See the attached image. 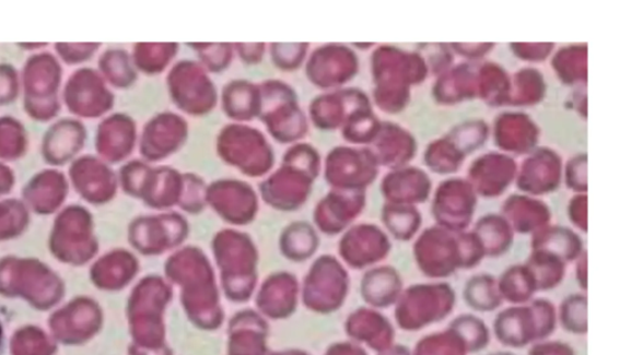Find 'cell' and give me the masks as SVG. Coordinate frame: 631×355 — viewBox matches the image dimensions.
Wrapping results in <instances>:
<instances>
[{
  "instance_id": "8fae6325",
  "label": "cell",
  "mask_w": 631,
  "mask_h": 355,
  "mask_svg": "<svg viewBox=\"0 0 631 355\" xmlns=\"http://www.w3.org/2000/svg\"><path fill=\"white\" fill-rule=\"evenodd\" d=\"M499 291L502 299L519 305L531 299L537 285L527 265H516L502 274Z\"/></svg>"
},
{
  "instance_id": "6da1fadb",
  "label": "cell",
  "mask_w": 631,
  "mask_h": 355,
  "mask_svg": "<svg viewBox=\"0 0 631 355\" xmlns=\"http://www.w3.org/2000/svg\"><path fill=\"white\" fill-rule=\"evenodd\" d=\"M172 299V287L161 277L145 280L132 293L128 309L133 339L130 348L157 352L170 347L164 315Z\"/></svg>"
},
{
  "instance_id": "8992f818",
  "label": "cell",
  "mask_w": 631,
  "mask_h": 355,
  "mask_svg": "<svg viewBox=\"0 0 631 355\" xmlns=\"http://www.w3.org/2000/svg\"><path fill=\"white\" fill-rule=\"evenodd\" d=\"M346 333L357 342L365 343L376 352L390 348L394 342L393 324L378 313L369 309H359L346 321Z\"/></svg>"
},
{
  "instance_id": "603a6c76",
  "label": "cell",
  "mask_w": 631,
  "mask_h": 355,
  "mask_svg": "<svg viewBox=\"0 0 631 355\" xmlns=\"http://www.w3.org/2000/svg\"><path fill=\"white\" fill-rule=\"evenodd\" d=\"M490 355H516V354H512V353H496V354H490Z\"/></svg>"
},
{
  "instance_id": "7a4b0ae2",
  "label": "cell",
  "mask_w": 631,
  "mask_h": 355,
  "mask_svg": "<svg viewBox=\"0 0 631 355\" xmlns=\"http://www.w3.org/2000/svg\"><path fill=\"white\" fill-rule=\"evenodd\" d=\"M318 259L306 275L301 301L307 310L319 315L337 312L343 306L348 291V274L334 258Z\"/></svg>"
},
{
  "instance_id": "9a60e30c",
  "label": "cell",
  "mask_w": 631,
  "mask_h": 355,
  "mask_svg": "<svg viewBox=\"0 0 631 355\" xmlns=\"http://www.w3.org/2000/svg\"><path fill=\"white\" fill-rule=\"evenodd\" d=\"M560 322L570 333L586 334L587 297L585 295H570L560 306Z\"/></svg>"
},
{
  "instance_id": "7402d4cb",
  "label": "cell",
  "mask_w": 631,
  "mask_h": 355,
  "mask_svg": "<svg viewBox=\"0 0 631 355\" xmlns=\"http://www.w3.org/2000/svg\"><path fill=\"white\" fill-rule=\"evenodd\" d=\"M269 355H311L305 351L300 350H289L283 352H270Z\"/></svg>"
},
{
  "instance_id": "d6986e66",
  "label": "cell",
  "mask_w": 631,
  "mask_h": 355,
  "mask_svg": "<svg viewBox=\"0 0 631 355\" xmlns=\"http://www.w3.org/2000/svg\"><path fill=\"white\" fill-rule=\"evenodd\" d=\"M529 355H575V353L565 343L549 342L534 345Z\"/></svg>"
},
{
  "instance_id": "5bb4252c",
  "label": "cell",
  "mask_w": 631,
  "mask_h": 355,
  "mask_svg": "<svg viewBox=\"0 0 631 355\" xmlns=\"http://www.w3.org/2000/svg\"><path fill=\"white\" fill-rule=\"evenodd\" d=\"M449 330L459 335L468 353L482 351L490 342L487 324L471 315L459 316L449 324Z\"/></svg>"
},
{
  "instance_id": "7c38bea8",
  "label": "cell",
  "mask_w": 631,
  "mask_h": 355,
  "mask_svg": "<svg viewBox=\"0 0 631 355\" xmlns=\"http://www.w3.org/2000/svg\"><path fill=\"white\" fill-rule=\"evenodd\" d=\"M527 267L534 277V282H536L537 291L554 289L564 280L565 262H562L554 255L534 251Z\"/></svg>"
},
{
  "instance_id": "cb8c5ba5",
  "label": "cell",
  "mask_w": 631,
  "mask_h": 355,
  "mask_svg": "<svg viewBox=\"0 0 631 355\" xmlns=\"http://www.w3.org/2000/svg\"><path fill=\"white\" fill-rule=\"evenodd\" d=\"M0 342H2V328H0Z\"/></svg>"
},
{
  "instance_id": "4fadbf2b",
  "label": "cell",
  "mask_w": 631,
  "mask_h": 355,
  "mask_svg": "<svg viewBox=\"0 0 631 355\" xmlns=\"http://www.w3.org/2000/svg\"><path fill=\"white\" fill-rule=\"evenodd\" d=\"M475 235L479 237L484 255L491 257H499L506 252L513 241L509 224L498 216L482 218Z\"/></svg>"
},
{
  "instance_id": "2e32d148",
  "label": "cell",
  "mask_w": 631,
  "mask_h": 355,
  "mask_svg": "<svg viewBox=\"0 0 631 355\" xmlns=\"http://www.w3.org/2000/svg\"><path fill=\"white\" fill-rule=\"evenodd\" d=\"M464 342L459 335L448 330L425 338L417 344L414 355H466Z\"/></svg>"
},
{
  "instance_id": "5b68a950",
  "label": "cell",
  "mask_w": 631,
  "mask_h": 355,
  "mask_svg": "<svg viewBox=\"0 0 631 355\" xmlns=\"http://www.w3.org/2000/svg\"><path fill=\"white\" fill-rule=\"evenodd\" d=\"M300 287L294 275H270L256 297L257 311L267 320H287L299 305Z\"/></svg>"
},
{
  "instance_id": "e0dca14e",
  "label": "cell",
  "mask_w": 631,
  "mask_h": 355,
  "mask_svg": "<svg viewBox=\"0 0 631 355\" xmlns=\"http://www.w3.org/2000/svg\"><path fill=\"white\" fill-rule=\"evenodd\" d=\"M384 223L395 238L409 241L419 232L421 215L417 210H394L384 215Z\"/></svg>"
},
{
  "instance_id": "ac0fdd59",
  "label": "cell",
  "mask_w": 631,
  "mask_h": 355,
  "mask_svg": "<svg viewBox=\"0 0 631 355\" xmlns=\"http://www.w3.org/2000/svg\"><path fill=\"white\" fill-rule=\"evenodd\" d=\"M529 306L536 321L537 341L548 339L557 329L554 306L547 300H536Z\"/></svg>"
},
{
  "instance_id": "52a82bcc",
  "label": "cell",
  "mask_w": 631,
  "mask_h": 355,
  "mask_svg": "<svg viewBox=\"0 0 631 355\" xmlns=\"http://www.w3.org/2000/svg\"><path fill=\"white\" fill-rule=\"evenodd\" d=\"M494 334L507 347L523 348L537 341L536 321L530 306H514L494 321Z\"/></svg>"
},
{
  "instance_id": "44dd1931",
  "label": "cell",
  "mask_w": 631,
  "mask_h": 355,
  "mask_svg": "<svg viewBox=\"0 0 631 355\" xmlns=\"http://www.w3.org/2000/svg\"><path fill=\"white\" fill-rule=\"evenodd\" d=\"M378 355H412L409 348L400 344H393L390 348L381 352Z\"/></svg>"
},
{
  "instance_id": "277c9868",
  "label": "cell",
  "mask_w": 631,
  "mask_h": 355,
  "mask_svg": "<svg viewBox=\"0 0 631 355\" xmlns=\"http://www.w3.org/2000/svg\"><path fill=\"white\" fill-rule=\"evenodd\" d=\"M269 324L258 311L241 310L230 320L227 355H269Z\"/></svg>"
},
{
  "instance_id": "3957f363",
  "label": "cell",
  "mask_w": 631,
  "mask_h": 355,
  "mask_svg": "<svg viewBox=\"0 0 631 355\" xmlns=\"http://www.w3.org/2000/svg\"><path fill=\"white\" fill-rule=\"evenodd\" d=\"M396 309V321L406 331H417L440 322L452 311L429 305L455 304V294L449 285H416L400 297Z\"/></svg>"
},
{
  "instance_id": "ba28073f",
  "label": "cell",
  "mask_w": 631,
  "mask_h": 355,
  "mask_svg": "<svg viewBox=\"0 0 631 355\" xmlns=\"http://www.w3.org/2000/svg\"><path fill=\"white\" fill-rule=\"evenodd\" d=\"M402 281L390 267L367 272L362 281L363 300L375 309H387L400 300Z\"/></svg>"
},
{
  "instance_id": "ffe728a7",
  "label": "cell",
  "mask_w": 631,
  "mask_h": 355,
  "mask_svg": "<svg viewBox=\"0 0 631 355\" xmlns=\"http://www.w3.org/2000/svg\"><path fill=\"white\" fill-rule=\"evenodd\" d=\"M325 355H367L361 345L351 342H339L329 345Z\"/></svg>"
},
{
  "instance_id": "9c48e42d",
  "label": "cell",
  "mask_w": 631,
  "mask_h": 355,
  "mask_svg": "<svg viewBox=\"0 0 631 355\" xmlns=\"http://www.w3.org/2000/svg\"><path fill=\"white\" fill-rule=\"evenodd\" d=\"M534 251L554 255L562 262L574 261L582 255V242L577 235L568 228H550L540 232L533 239Z\"/></svg>"
},
{
  "instance_id": "30bf717a",
  "label": "cell",
  "mask_w": 631,
  "mask_h": 355,
  "mask_svg": "<svg viewBox=\"0 0 631 355\" xmlns=\"http://www.w3.org/2000/svg\"><path fill=\"white\" fill-rule=\"evenodd\" d=\"M464 299L471 309L479 312L496 310L503 301L496 281L489 274L471 277L466 284Z\"/></svg>"
}]
</instances>
